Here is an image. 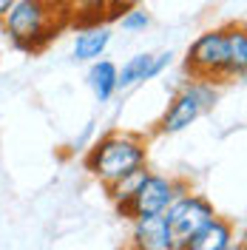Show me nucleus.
<instances>
[{"label": "nucleus", "instance_id": "17", "mask_svg": "<svg viewBox=\"0 0 247 250\" xmlns=\"http://www.w3.org/2000/svg\"><path fill=\"white\" fill-rule=\"evenodd\" d=\"M227 250H245V245H242V242H233V245H230Z\"/></svg>", "mask_w": 247, "mask_h": 250}, {"label": "nucleus", "instance_id": "10", "mask_svg": "<svg viewBox=\"0 0 247 250\" xmlns=\"http://www.w3.org/2000/svg\"><path fill=\"white\" fill-rule=\"evenodd\" d=\"M148 80H154V54L139 51L123 62V68H117V91H128V88L148 83Z\"/></svg>", "mask_w": 247, "mask_h": 250}, {"label": "nucleus", "instance_id": "18", "mask_svg": "<svg viewBox=\"0 0 247 250\" xmlns=\"http://www.w3.org/2000/svg\"><path fill=\"white\" fill-rule=\"evenodd\" d=\"M54 3H62V6H68V0H54Z\"/></svg>", "mask_w": 247, "mask_h": 250}, {"label": "nucleus", "instance_id": "16", "mask_svg": "<svg viewBox=\"0 0 247 250\" xmlns=\"http://www.w3.org/2000/svg\"><path fill=\"white\" fill-rule=\"evenodd\" d=\"M12 3H15V0H0V20H3V17H6V12L12 9Z\"/></svg>", "mask_w": 247, "mask_h": 250}, {"label": "nucleus", "instance_id": "5", "mask_svg": "<svg viewBox=\"0 0 247 250\" xmlns=\"http://www.w3.org/2000/svg\"><path fill=\"white\" fill-rule=\"evenodd\" d=\"M187 190H190L187 182L176 179V176H162V173L145 171L142 179H139L137 190H134V196H131V219L165 213L170 208V202L176 196L187 193Z\"/></svg>", "mask_w": 247, "mask_h": 250}, {"label": "nucleus", "instance_id": "1", "mask_svg": "<svg viewBox=\"0 0 247 250\" xmlns=\"http://www.w3.org/2000/svg\"><path fill=\"white\" fill-rule=\"evenodd\" d=\"M0 26L15 48L34 54L71 26V6L54 0H15Z\"/></svg>", "mask_w": 247, "mask_h": 250}, {"label": "nucleus", "instance_id": "6", "mask_svg": "<svg viewBox=\"0 0 247 250\" xmlns=\"http://www.w3.org/2000/svg\"><path fill=\"white\" fill-rule=\"evenodd\" d=\"M165 222H168L170 233L176 239V245H185L187 239L193 233H199L202 228L210 222V219L216 216V208L213 202L207 199V196H202V193H182V196H176L170 208L162 213Z\"/></svg>", "mask_w": 247, "mask_h": 250}, {"label": "nucleus", "instance_id": "7", "mask_svg": "<svg viewBox=\"0 0 247 250\" xmlns=\"http://www.w3.org/2000/svg\"><path fill=\"white\" fill-rule=\"evenodd\" d=\"M131 225L134 228H131L128 250H176L179 248L162 213L137 216V219H131Z\"/></svg>", "mask_w": 247, "mask_h": 250}, {"label": "nucleus", "instance_id": "13", "mask_svg": "<svg viewBox=\"0 0 247 250\" xmlns=\"http://www.w3.org/2000/svg\"><path fill=\"white\" fill-rule=\"evenodd\" d=\"M71 6V26H94V23H111V0H68Z\"/></svg>", "mask_w": 247, "mask_h": 250}, {"label": "nucleus", "instance_id": "3", "mask_svg": "<svg viewBox=\"0 0 247 250\" xmlns=\"http://www.w3.org/2000/svg\"><path fill=\"white\" fill-rule=\"evenodd\" d=\"M219 91L213 83H205V80H190L187 85H182L179 91L170 97L165 114L159 117L156 123V134H179L199 120L202 114L216 105Z\"/></svg>", "mask_w": 247, "mask_h": 250}, {"label": "nucleus", "instance_id": "14", "mask_svg": "<svg viewBox=\"0 0 247 250\" xmlns=\"http://www.w3.org/2000/svg\"><path fill=\"white\" fill-rule=\"evenodd\" d=\"M114 23H120V29L128 31V34H137V31H145L148 26H151V15H148L142 6H134V9L123 12Z\"/></svg>", "mask_w": 247, "mask_h": 250}, {"label": "nucleus", "instance_id": "11", "mask_svg": "<svg viewBox=\"0 0 247 250\" xmlns=\"http://www.w3.org/2000/svg\"><path fill=\"white\" fill-rule=\"evenodd\" d=\"M117 62L111 60H94L88 65V88L94 91L97 103H108L111 97L117 94Z\"/></svg>", "mask_w": 247, "mask_h": 250}, {"label": "nucleus", "instance_id": "15", "mask_svg": "<svg viewBox=\"0 0 247 250\" xmlns=\"http://www.w3.org/2000/svg\"><path fill=\"white\" fill-rule=\"evenodd\" d=\"M134 6H142V0H111V23L123 15V12L134 9Z\"/></svg>", "mask_w": 247, "mask_h": 250}, {"label": "nucleus", "instance_id": "8", "mask_svg": "<svg viewBox=\"0 0 247 250\" xmlns=\"http://www.w3.org/2000/svg\"><path fill=\"white\" fill-rule=\"evenodd\" d=\"M236 242V230L225 216H213L199 233H193L185 245H179L176 250H227Z\"/></svg>", "mask_w": 247, "mask_h": 250}, {"label": "nucleus", "instance_id": "9", "mask_svg": "<svg viewBox=\"0 0 247 250\" xmlns=\"http://www.w3.org/2000/svg\"><path fill=\"white\" fill-rule=\"evenodd\" d=\"M108 46H111V26L108 23L82 26V29H77V37H74V60L94 62L105 54Z\"/></svg>", "mask_w": 247, "mask_h": 250}, {"label": "nucleus", "instance_id": "2", "mask_svg": "<svg viewBox=\"0 0 247 250\" xmlns=\"http://www.w3.org/2000/svg\"><path fill=\"white\" fill-rule=\"evenodd\" d=\"M142 168H148V140L134 131H111L85 154V171L105 188Z\"/></svg>", "mask_w": 247, "mask_h": 250}, {"label": "nucleus", "instance_id": "4", "mask_svg": "<svg viewBox=\"0 0 247 250\" xmlns=\"http://www.w3.org/2000/svg\"><path fill=\"white\" fill-rule=\"evenodd\" d=\"M185 71L190 80L227 83V26L207 29L190 43L185 54Z\"/></svg>", "mask_w": 247, "mask_h": 250}, {"label": "nucleus", "instance_id": "12", "mask_svg": "<svg viewBox=\"0 0 247 250\" xmlns=\"http://www.w3.org/2000/svg\"><path fill=\"white\" fill-rule=\"evenodd\" d=\"M247 74V31L245 26H227V80H245Z\"/></svg>", "mask_w": 247, "mask_h": 250}]
</instances>
